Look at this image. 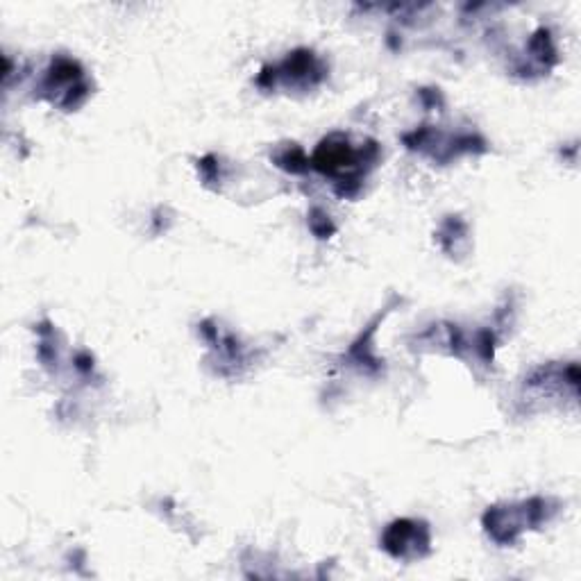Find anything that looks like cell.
Here are the masks:
<instances>
[{
  "instance_id": "obj_1",
  "label": "cell",
  "mask_w": 581,
  "mask_h": 581,
  "mask_svg": "<svg viewBox=\"0 0 581 581\" xmlns=\"http://www.w3.org/2000/svg\"><path fill=\"white\" fill-rule=\"evenodd\" d=\"M318 171L330 175H348L357 168V153L348 146V141L341 137H332L321 143L314 157Z\"/></svg>"
}]
</instances>
